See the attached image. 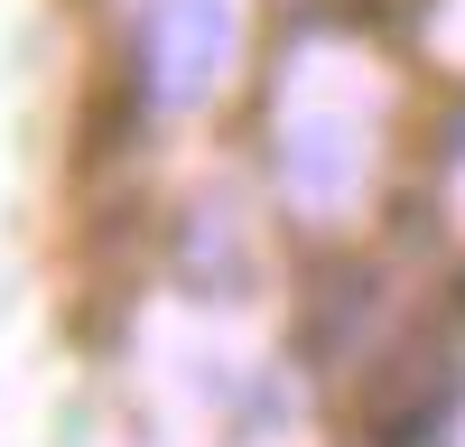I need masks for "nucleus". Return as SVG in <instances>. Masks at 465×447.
Listing matches in <instances>:
<instances>
[{
    "label": "nucleus",
    "mask_w": 465,
    "mask_h": 447,
    "mask_svg": "<svg viewBox=\"0 0 465 447\" xmlns=\"http://www.w3.org/2000/svg\"><path fill=\"white\" fill-rule=\"evenodd\" d=\"M149 94L159 103H205L232 65V10L223 0H149Z\"/></svg>",
    "instance_id": "obj_1"
},
{
    "label": "nucleus",
    "mask_w": 465,
    "mask_h": 447,
    "mask_svg": "<svg viewBox=\"0 0 465 447\" xmlns=\"http://www.w3.org/2000/svg\"><path fill=\"white\" fill-rule=\"evenodd\" d=\"M447 392H456V354L438 345H410V354H391V372L372 382V429L391 438V447H419V429H438V410H447Z\"/></svg>",
    "instance_id": "obj_2"
}]
</instances>
